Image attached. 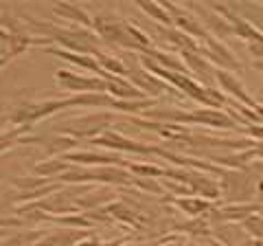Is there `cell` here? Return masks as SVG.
<instances>
[{"label":"cell","instance_id":"6","mask_svg":"<svg viewBox=\"0 0 263 246\" xmlns=\"http://www.w3.org/2000/svg\"><path fill=\"white\" fill-rule=\"evenodd\" d=\"M176 204L189 216H204V213L213 211V204L204 198H178Z\"/></svg>","mask_w":263,"mask_h":246},{"label":"cell","instance_id":"10","mask_svg":"<svg viewBox=\"0 0 263 246\" xmlns=\"http://www.w3.org/2000/svg\"><path fill=\"white\" fill-rule=\"evenodd\" d=\"M243 132L248 134L254 143H257V141H259V143H263V123H261V126H254V123H248V126L243 128Z\"/></svg>","mask_w":263,"mask_h":246},{"label":"cell","instance_id":"1","mask_svg":"<svg viewBox=\"0 0 263 246\" xmlns=\"http://www.w3.org/2000/svg\"><path fill=\"white\" fill-rule=\"evenodd\" d=\"M204 46H200V55L202 57H206L209 62H215L219 71H239L241 68V64L239 60L233 55V51L224 44V42H219V40H215L213 36H206L202 40Z\"/></svg>","mask_w":263,"mask_h":246},{"label":"cell","instance_id":"5","mask_svg":"<svg viewBox=\"0 0 263 246\" xmlns=\"http://www.w3.org/2000/svg\"><path fill=\"white\" fill-rule=\"evenodd\" d=\"M230 13L239 15L241 20L250 22L254 29H259L263 33V5H257V3H230V5H224Z\"/></svg>","mask_w":263,"mask_h":246},{"label":"cell","instance_id":"2","mask_svg":"<svg viewBox=\"0 0 263 246\" xmlns=\"http://www.w3.org/2000/svg\"><path fill=\"white\" fill-rule=\"evenodd\" d=\"M189 123L195 126H209V128H219V130H235L237 121L230 117V114L221 112V110H213V108H204V110H195L189 112Z\"/></svg>","mask_w":263,"mask_h":246},{"label":"cell","instance_id":"12","mask_svg":"<svg viewBox=\"0 0 263 246\" xmlns=\"http://www.w3.org/2000/svg\"><path fill=\"white\" fill-rule=\"evenodd\" d=\"M257 68H259V71L263 73V62H257Z\"/></svg>","mask_w":263,"mask_h":246},{"label":"cell","instance_id":"8","mask_svg":"<svg viewBox=\"0 0 263 246\" xmlns=\"http://www.w3.org/2000/svg\"><path fill=\"white\" fill-rule=\"evenodd\" d=\"M141 7L152 15L154 20L164 22V24H171V22H174V20H171V15H169V11L164 9L162 5H156V3H141Z\"/></svg>","mask_w":263,"mask_h":246},{"label":"cell","instance_id":"3","mask_svg":"<svg viewBox=\"0 0 263 246\" xmlns=\"http://www.w3.org/2000/svg\"><path fill=\"white\" fill-rule=\"evenodd\" d=\"M215 79L219 81L221 90H226L230 97H235V101H237V103H243V106H248V108H252V110H254V106L259 103V101H254L252 97L248 95V90L243 88V84L233 75V73L219 71V68H217V71H215Z\"/></svg>","mask_w":263,"mask_h":246},{"label":"cell","instance_id":"4","mask_svg":"<svg viewBox=\"0 0 263 246\" xmlns=\"http://www.w3.org/2000/svg\"><path fill=\"white\" fill-rule=\"evenodd\" d=\"M186 185H189V189H191L193 194L204 196V200H215V198H219V196H221V185L217 183V180H213L211 176L189 171Z\"/></svg>","mask_w":263,"mask_h":246},{"label":"cell","instance_id":"9","mask_svg":"<svg viewBox=\"0 0 263 246\" xmlns=\"http://www.w3.org/2000/svg\"><path fill=\"white\" fill-rule=\"evenodd\" d=\"M152 55L158 60V64H160V68H164L167 66V71H184V64L178 60V57H171V55H167V53H160V51H152Z\"/></svg>","mask_w":263,"mask_h":246},{"label":"cell","instance_id":"7","mask_svg":"<svg viewBox=\"0 0 263 246\" xmlns=\"http://www.w3.org/2000/svg\"><path fill=\"white\" fill-rule=\"evenodd\" d=\"M241 229L246 231V235L250 237V240H257V242H263V216L261 211L259 213H252L241 222Z\"/></svg>","mask_w":263,"mask_h":246},{"label":"cell","instance_id":"11","mask_svg":"<svg viewBox=\"0 0 263 246\" xmlns=\"http://www.w3.org/2000/svg\"><path fill=\"white\" fill-rule=\"evenodd\" d=\"M248 51L257 62H263V44H248Z\"/></svg>","mask_w":263,"mask_h":246}]
</instances>
